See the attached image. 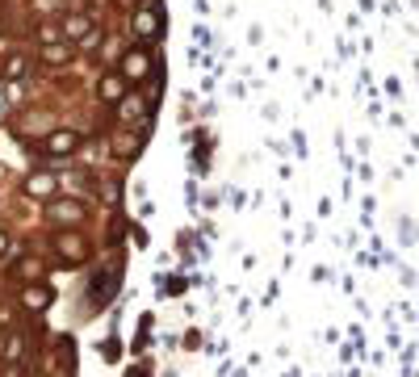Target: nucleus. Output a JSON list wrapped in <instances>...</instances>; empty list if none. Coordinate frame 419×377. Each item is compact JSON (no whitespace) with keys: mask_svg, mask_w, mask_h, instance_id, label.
<instances>
[{"mask_svg":"<svg viewBox=\"0 0 419 377\" xmlns=\"http://www.w3.org/2000/svg\"><path fill=\"white\" fill-rule=\"evenodd\" d=\"M76 147H80V134L76 130H55V134L46 139V155H72Z\"/></svg>","mask_w":419,"mask_h":377,"instance_id":"6e6552de","label":"nucleus"},{"mask_svg":"<svg viewBox=\"0 0 419 377\" xmlns=\"http://www.w3.org/2000/svg\"><path fill=\"white\" fill-rule=\"evenodd\" d=\"M130 34H134V42H155L164 34V13L160 9H134V17H130Z\"/></svg>","mask_w":419,"mask_h":377,"instance_id":"f257e3e1","label":"nucleus"},{"mask_svg":"<svg viewBox=\"0 0 419 377\" xmlns=\"http://www.w3.org/2000/svg\"><path fill=\"white\" fill-rule=\"evenodd\" d=\"M63 252H72V260H80V252H84V243L72 235V239H63Z\"/></svg>","mask_w":419,"mask_h":377,"instance_id":"ddd939ff","label":"nucleus"},{"mask_svg":"<svg viewBox=\"0 0 419 377\" xmlns=\"http://www.w3.org/2000/svg\"><path fill=\"white\" fill-rule=\"evenodd\" d=\"M122 5H130V0H122ZM134 5H139V0H134Z\"/></svg>","mask_w":419,"mask_h":377,"instance_id":"dca6fc26","label":"nucleus"},{"mask_svg":"<svg viewBox=\"0 0 419 377\" xmlns=\"http://www.w3.org/2000/svg\"><path fill=\"white\" fill-rule=\"evenodd\" d=\"M59 30H63V42H80V38L92 30V17H88V13H72V17L59 21Z\"/></svg>","mask_w":419,"mask_h":377,"instance_id":"0eeeda50","label":"nucleus"},{"mask_svg":"<svg viewBox=\"0 0 419 377\" xmlns=\"http://www.w3.org/2000/svg\"><path fill=\"white\" fill-rule=\"evenodd\" d=\"M25 302H30V306H46V294H34V289H30V294H25Z\"/></svg>","mask_w":419,"mask_h":377,"instance_id":"4468645a","label":"nucleus"},{"mask_svg":"<svg viewBox=\"0 0 419 377\" xmlns=\"http://www.w3.org/2000/svg\"><path fill=\"white\" fill-rule=\"evenodd\" d=\"M38 38H42V46H46V42H63V30L46 21V26H38Z\"/></svg>","mask_w":419,"mask_h":377,"instance_id":"f8f14e48","label":"nucleus"},{"mask_svg":"<svg viewBox=\"0 0 419 377\" xmlns=\"http://www.w3.org/2000/svg\"><path fill=\"white\" fill-rule=\"evenodd\" d=\"M126 96V80L118 76V72H105L101 80H96V101L101 105H118Z\"/></svg>","mask_w":419,"mask_h":377,"instance_id":"20e7f679","label":"nucleus"},{"mask_svg":"<svg viewBox=\"0 0 419 377\" xmlns=\"http://www.w3.org/2000/svg\"><path fill=\"white\" fill-rule=\"evenodd\" d=\"M151 110H155V105H151V101H143V96H134V92H126V96L118 101V118H122V126L147 122V118H151Z\"/></svg>","mask_w":419,"mask_h":377,"instance_id":"7ed1b4c3","label":"nucleus"},{"mask_svg":"<svg viewBox=\"0 0 419 377\" xmlns=\"http://www.w3.org/2000/svg\"><path fill=\"white\" fill-rule=\"evenodd\" d=\"M46 214H50L55 223H84V218H88V205H84V201H50Z\"/></svg>","mask_w":419,"mask_h":377,"instance_id":"423d86ee","label":"nucleus"},{"mask_svg":"<svg viewBox=\"0 0 419 377\" xmlns=\"http://www.w3.org/2000/svg\"><path fill=\"white\" fill-rule=\"evenodd\" d=\"M30 193H34V197H50V193H55V176H50V172L30 176Z\"/></svg>","mask_w":419,"mask_h":377,"instance_id":"9d476101","label":"nucleus"},{"mask_svg":"<svg viewBox=\"0 0 419 377\" xmlns=\"http://www.w3.org/2000/svg\"><path fill=\"white\" fill-rule=\"evenodd\" d=\"M25 72H30V55H25V50H9L5 63H0V76H5V80H21Z\"/></svg>","mask_w":419,"mask_h":377,"instance_id":"1a4fd4ad","label":"nucleus"},{"mask_svg":"<svg viewBox=\"0 0 419 377\" xmlns=\"http://www.w3.org/2000/svg\"><path fill=\"white\" fill-rule=\"evenodd\" d=\"M147 72H151V55H147L143 46H130L126 55H122V63H118V76L122 80H143Z\"/></svg>","mask_w":419,"mask_h":377,"instance_id":"f03ea898","label":"nucleus"},{"mask_svg":"<svg viewBox=\"0 0 419 377\" xmlns=\"http://www.w3.org/2000/svg\"><path fill=\"white\" fill-rule=\"evenodd\" d=\"M5 247H9V235H5V231H0V252H5Z\"/></svg>","mask_w":419,"mask_h":377,"instance_id":"2eb2a0df","label":"nucleus"},{"mask_svg":"<svg viewBox=\"0 0 419 377\" xmlns=\"http://www.w3.org/2000/svg\"><path fill=\"white\" fill-rule=\"evenodd\" d=\"M38 59H42L46 68H68V63L76 59V46H72V42H46V46L38 50Z\"/></svg>","mask_w":419,"mask_h":377,"instance_id":"39448f33","label":"nucleus"},{"mask_svg":"<svg viewBox=\"0 0 419 377\" xmlns=\"http://www.w3.org/2000/svg\"><path fill=\"white\" fill-rule=\"evenodd\" d=\"M5 360H9V365H21V360H25V336H9V344H5Z\"/></svg>","mask_w":419,"mask_h":377,"instance_id":"9b49d317","label":"nucleus"}]
</instances>
